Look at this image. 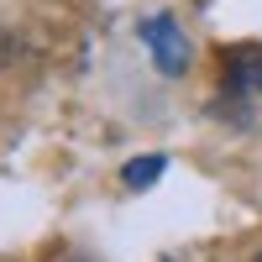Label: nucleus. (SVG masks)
Wrapping results in <instances>:
<instances>
[{
	"instance_id": "obj_1",
	"label": "nucleus",
	"mask_w": 262,
	"mask_h": 262,
	"mask_svg": "<svg viewBox=\"0 0 262 262\" xmlns=\"http://www.w3.org/2000/svg\"><path fill=\"white\" fill-rule=\"evenodd\" d=\"M142 42L152 48V58H158V69H163L168 79H179V74L189 69V42H184V32L173 27L168 16H152V21H142Z\"/></svg>"
},
{
	"instance_id": "obj_2",
	"label": "nucleus",
	"mask_w": 262,
	"mask_h": 262,
	"mask_svg": "<svg viewBox=\"0 0 262 262\" xmlns=\"http://www.w3.org/2000/svg\"><path fill=\"white\" fill-rule=\"evenodd\" d=\"M163 168H168V163L158 158V152H152V158H131V163L121 168V184H126V189H147V184L163 179Z\"/></svg>"
},
{
	"instance_id": "obj_3",
	"label": "nucleus",
	"mask_w": 262,
	"mask_h": 262,
	"mask_svg": "<svg viewBox=\"0 0 262 262\" xmlns=\"http://www.w3.org/2000/svg\"><path fill=\"white\" fill-rule=\"evenodd\" d=\"M231 84H242V90H262V58H231Z\"/></svg>"
},
{
	"instance_id": "obj_4",
	"label": "nucleus",
	"mask_w": 262,
	"mask_h": 262,
	"mask_svg": "<svg viewBox=\"0 0 262 262\" xmlns=\"http://www.w3.org/2000/svg\"><path fill=\"white\" fill-rule=\"evenodd\" d=\"M0 58H11V37L6 32H0Z\"/></svg>"
},
{
	"instance_id": "obj_5",
	"label": "nucleus",
	"mask_w": 262,
	"mask_h": 262,
	"mask_svg": "<svg viewBox=\"0 0 262 262\" xmlns=\"http://www.w3.org/2000/svg\"><path fill=\"white\" fill-rule=\"evenodd\" d=\"M257 262H262V257H257Z\"/></svg>"
}]
</instances>
